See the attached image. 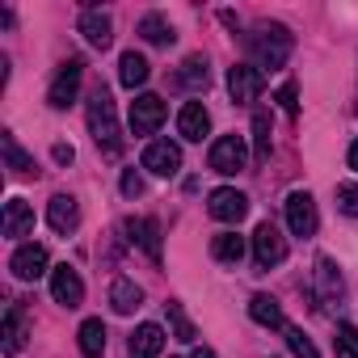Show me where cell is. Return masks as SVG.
<instances>
[{
    "instance_id": "obj_13",
    "label": "cell",
    "mask_w": 358,
    "mask_h": 358,
    "mask_svg": "<svg viewBox=\"0 0 358 358\" xmlns=\"http://www.w3.org/2000/svg\"><path fill=\"white\" fill-rule=\"evenodd\" d=\"M9 270H13L22 282H34V278H43V274H47V249H43V245H22V249L13 253Z\"/></svg>"
},
{
    "instance_id": "obj_2",
    "label": "cell",
    "mask_w": 358,
    "mask_h": 358,
    "mask_svg": "<svg viewBox=\"0 0 358 358\" xmlns=\"http://www.w3.org/2000/svg\"><path fill=\"white\" fill-rule=\"evenodd\" d=\"M89 131H93V139H97V148H101L106 156H118V152H122V131H118L114 97H110L106 85H97L93 97H89Z\"/></svg>"
},
{
    "instance_id": "obj_20",
    "label": "cell",
    "mask_w": 358,
    "mask_h": 358,
    "mask_svg": "<svg viewBox=\"0 0 358 358\" xmlns=\"http://www.w3.org/2000/svg\"><path fill=\"white\" fill-rule=\"evenodd\" d=\"M249 316H253L262 329H287V316H282V308H278L274 295H253V299H249Z\"/></svg>"
},
{
    "instance_id": "obj_23",
    "label": "cell",
    "mask_w": 358,
    "mask_h": 358,
    "mask_svg": "<svg viewBox=\"0 0 358 358\" xmlns=\"http://www.w3.org/2000/svg\"><path fill=\"white\" fill-rule=\"evenodd\" d=\"M211 257L224 262V266H241V257H245V236H236V232L211 236Z\"/></svg>"
},
{
    "instance_id": "obj_3",
    "label": "cell",
    "mask_w": 358,
    "mask_h": 358,
    "mask_svg": "<svg viewBox=\"0 0 358 358\" xmlns=\"http://www.w3.org/2000/svg\"><path fill=\"white\" fill-rule=\"evenodd\" d=\"M80 80H85V59L59 64V72H55V80H51V89H47V101H51L55 110H68V106L76 101V93H80Z\"/></svg>"
},
{
    "instance_id": "obj_33",
    "label": "cell",
    "mask_w": 358,
    "mask_h": 358,
    "mask_svg": "<svg viewBox=\"0 0 358 358\" xmlns=\"http://www.w3.org/2000/svg\"><path fill=\"white\" fill-rule=\"evenodd\" d=\"M337 211L358 215V186H350V182H341V186H337Z\"/></svg>"
},
{
    "instance_id": "obj_6",
    "label": "cell",
    "mask_w": 358,
    "mask_h": 358,
    "mask_svg": "<svg viewBox=\"0 0 358 358\" xmlns=\"http://www.w3.org/2000/svg\"><path fill=\"white\" fill-rule=\"evenodd\" d=\"M316 224H320L316 199H312L308 190L287 194V228H291V236H316Z\"/></svg>"
},
{
    "instance_id": "obj_11",
    "label": "cell",
    "mask_w": 358,
    "mask_h": 358,
    "mask_svg": "<svg viewBox=\"0 0 358 358\" xmlns=\"http://www.w3.org/2000/svg\"><path fill=\"white\" fill-rule=\"evenodd\" d=\"M51 295H55V303H64V308H80V299H85L80 274H76L72 266H55V270H51Z\"/></svg>"
},
{
    "instance_id": "obj_32",
    "label": "cell",
    "mask_w": 358,
    "mask_h": 358,
    "mask_svg": "<svg viewBox=\"0 0 358 358\" xmlns=\"http://www.w3.org/2000/svg\"><path fill=\"white\" fill-rule=\"evenodd\" d=\"M287 345L295 350V358H320L316 345H312V337H303V329H287Z\"/></svg>"
},
{
    "instance_id": "obj_21",
    "label": "cell",
    "mask_w": 358,
    "mask_h": 358,
    "mask_svg": "<svg viewBox=\"0 0 358 358\" xmlns=\"http://www.w3.org/2000/svg\"><path fill=\"white\" fill-rule=\"evenodd\" d=\"M148 72H152V68H148V59H143L139 51H122V59H118V80H122V89L135 93V89L148 80Z\"/></svg>"
},
{
    "instance_id": "obj_18",
    "label": "cell",
    "mask_w": 358,
    "mask_h": 358,
    "mask_svg": "<svg viewBox=\"0 0 358 358\" xmlns=\"http://www.w3.org/2000/svg\"><path fill=\"white\" fill-rule=\"evenodd\" d=\"M160 350H164L160 324H139L131 333V358H160Z\"/></svg>"
},
{
    "instance_id": "obj_26",
    "label": "cell",
    "mask_w": 358,
    "mask_h": 358,
    "mask_svg": "<svg viewBox=\"0 0 358 358\" xmlns=\"http://www.w3.org/2000/svg\"><path fill=\"white\" fill-rule=\"evenodd\" d=\"M139 34L152 43V47H169L177 34H173V26H169V17H160V13H148L143 22H139Z\"/></svg>"
},
{
    "instance_id": "obj_14",
    "label": "cell",
    "mask_w": 358,
    "mask_h": 358,
    "mask_svg": "<svg viewBox=\"0 0 358 358\" xmlns=\"http://www.w3.org/2000/svg\"><path fill=\"white\" fill-rule=\"evenodd\" d=\"M47 224H51L59 236L76 232V228H80V207H76V199H72V194H55L51 207H47Z\"/></svg>"
},
{
    "instance_id": "obj_8",
    "label": "cell",
    "mask_w": 358,
    "mask_h": 358,
    "mask_svg": "<svg viewBox=\"0 0 358 358\" xmlns=\"http://www.w3.org/2000/svg\"><path fill=\"white\" fill-rule=\"evenodd\" d=\"M164 97H156V93H139L135 101H131V131L135 135H152L160 122H164Z\"/></svg>"
},
{
    "instance_id": "obj_25",
    "label": "cell",
    "mask_w": 358,
    "mask_h": 358,
    "mask_svg": "<svg viewBox=\"0 0 358 358\" xmlns=\"http://www.w3.org/2000/svg\"><path fill=\"white\" fill-rule=\"evenodd\" d=\"M80 354H85V358H101V354H106V324H101L97 316L80 324Z\"/></svg>"
},
{
    "instance_id": "obj_29",
    "label": "cell",
    "mask_w": 358,
    "mask_h": 358,
    "mask_svg": "<svg viewBox=\"0 0 358 358\" xmlns=\"http://www.w3.org/2000/svg\"><path fill=\"white\" fill-rule=\"evenodd\" d=\"M164 312H169V324H173V337H177V341H194V337H199L182 303H173V299H169V303H164Z\"/></svg>"
},
{
    "instance_id": "obj_7",
    "label": "cell",
    "mask_w": 358,
    "mask_h": 358,
    "mask_svg": "<svg viewBox=\"0 0 358 358\" xmlns=\"http://www.w3.org/2000/svg\"><path fill=\"white\" fill-rule=\"evenodd\" d=\"M262 89H266V76H262L253 64H236V68L228 72V93H232V101H236V106L257 101V97H262Z\"/></svg>"
},
{
    "instance_id": "obj_37",
    "label": "cell",
    "mask_w": 358,
    "mask_h": 358,
    "mask_svg": "<svg viewBox=\"0 0 358 358\" xmlns=\"http://www.w3.org/2000/svg\"><path fill=\"white\" fill-rule=\"evenodd\" d=\"M190 358H220V354H215L211 345H194V350H190Z\"/></svg>"
},
{
    "instance_id": "obj_17",
    "label": "cell",
    "mask_w": 358,
    "mask_h": 358,
    "mask_svg": "<svg viewBox=\"0 0 358 358\" xmlns=\"http://www.w3.org/2000/svg\"><path fill=\"white\" fill-rule=\"evenodd\" d=\"M341 274H337V266L329 262V257H316V295H320V303L329 308V303H337L341 299Z\"/></svg>"
},
{
    "instance_id": "obj_38",
    "label": "cell",
    "mask_w": 358,
    "mask_h": 358,
    "mask_svg": "<svg viewBox=\"0 0 358 358\" xmlns=\"http://www.w3.org/2000/svg\"><path fill=\"white\" fill-rule=\"evenodd\" d=\"M350 169H354V173H358V139H354V143H350Z\"/></svg>"
},
{
    "instance_id": "obj_28",
    "label": "cell",
    "mask_w": 358,
    "mask_h": 358,
    "mask_svg": "<svg viewBox=\"0 0 358 358\" xmlns=\"http://www.w3.org/2000/svg\"><path fill=\"white\" fill-rule=\"evenodd\" d=\"M253 156H257V164L270 160V114L266 110L253 114Z\"/></svg>"
},
{
    "instance_id": "obj_12",
    "label": "cell",
    "mask_w": 358,
    "mask_h": 358,
    "mask_svg": "<svg viewBox=\"0 0 358 358\" xmlns=\"http://www.w3.org/2000/svg\"><path fill=\"white\" fill-rule=\"evenodd\" d=\"M80 34H85L89 47L106 51V47L114 43V22H110V13H101V9H85V13H80Z\"/></svg>"
},
{
    "instance_id": "obj_27",
    "label": "cell",
    "mask_w": 358,
    "mask_h": 358,
    "mask_svg": "<svg viewBox=\"0 0 358 358\" xmlns=\"http://www.w3.org/2000/svg\"><path fill=\"white\" fill-rule=\"evenodd\" d=\"M177 80H182L186 89H194V93H199V89H207V85H211L207 59H203V55H190V59L182 64V72H177Z\"/></svg>"
},
{
    "instance_id": "obj_19",
    "label": "cell",
    "mask_w": 358,
    "mask_h": 358,
    "mask_svg": "<svg viewBox=\"0 0 358 358\" xmlns=\"http://www.w3.org/2000/svg\"><path fill=\"white\" fill-rule=\"evenodd\" d=\"M122 228L131 232V241L143 245V253H148L152 262H160V224H156V220H127Z\"/></svg>"
},
{
    "instance_id": "obj_1",
    "label": "cell",
    "mask_w": 358,
    "mask_h": 358,
    "mask_svg": "<svg viewBox=\"0 0 358 358\" xmlns=\"http://www.w3.org/2000/svg\"><path fill=\"white\" fill-rule=\"evenodd\" d=\"M245 47H249L257 72H262V68L274 72V68H282V64L291 59L295 38H291V30H287L282 22H262V26H253V34H245Z\"/></svg>"
},
{
    "instance_id": "obj_5",
    "label": "cell",
    "mask_w": 358,
    "mask_h": 358,
    "mask_svg": "<svg viewBox=\"0 0 358 358\" xmlns=\"http://www.w3.org/2000/svg\"><path fill=\"white\" fill-rule=\"evenodd\" d=\"M245 164H249V148H245V135H220V139L211 143V169H215V173L232 177V173H241Z\"/></svg>"
},
{
    "instance_id": "obj_22",
    "label": "cell",
    "mask_w": 358,
    "mask_h": 358,
    "mask_svg": "<svg viewBox=\"0 0 358 358\" xmlns=\"http://www.w3.org/2000/svg\"><path fill=\"white\" fill-rule=\"evenodd\" d=\"M110 303H114V312H118V316H131V312H139L143 291H139L131 278H114V287H110Z\"/></svg>"
},
{
    "instance_id": "obj_4",
    "label": "cell",
    "mask_w": 358,
    "mask_h": 358,
    "mask_svg": "<svg viewBox=\"0 0 358 358\" xmlns=\"http://www.w3.org/2000/svg\"><path fill=\"white\" fill-rule=\"evenodd\" d=\"M253 262H257V270H274V266L287 262V236L274 224H257V232H253Z\"/></svg>"
},
{
    "instance_id": "obj_36",
    "label": "cell",
    "mask_w": 358,
    "mask_h": 358,
    "mask_svg": "<svg viewBox=\"0 0 358 358\" xmlns=\"http://www.w3.org/2000/svg\"><path fill=\"white\" fill-rule=\"evenodd\" d=\"M51 156H55L59 164H72V156H76V152H72V143H55V148H51Z\"/></svg>"
},
{
    "instance_id": "obj_9",
    "label": "cell",
    "mask_w": 358,
    "mask_h": 358,
    "mask_svg": "<svg viewBox=\"0 0 358 358\" xmlns=\"http://www.w3.org/2000/svg\"><path fill=\"white\" fill-rule=\"evenodd\" d=\"M207 211H211L220 224H241V220L249 215V199H245L241 190H232V186H220V190H211Z\"/></svg>"
},
{
    "instance_id": "obj_31",
    "label": "cell",
    "mask_w": 358,
    "mask_h": 358,
    "mask_svg": "<svg viewBox=\"0 0 358 358\" xmlns=\"http://www.w3.org/2000/svg\"><path fill=\"white\" fill-rule=\"evenodd\" d=\"M333 345H337V358H358V329L354 324H337Z\"/></svg>"
},
{
    "instance_id": "obj_30",
    "label": "cell",
    "mask_w": 358,
    "mask_h": 358,
    "mask_svg": "<svg viewBox=\"0 0 358 358\" xmlns=\"http://www.w3.org/2000/svg\"><path fill=\"white\" fill-rule=\"evenodd\" d=\"M0 143H5V160H9V169H13V173H34V156H26V152L17 148V139H13V135H5Z\"/></svg>"
},
{
    "instance_id": "obj_24",
    "label": "cell",
    "mask_w": 358,
    "mask_h": 358,
    "mask_svg": "<svg viewBox=\"0 0 358 358\" xmlns=\"http://www.w3.org/2000/svg\"><path fill=\"white\" fill-rule=\"evenodd\" d=\"M22 345H26V316L17 303H9L5 308V354H22Z\"/></svg>"
},
{
    "instance_id": "obj_10",
    "label": "cell",
    "mask_w": 358,
    "mask_h": 358,
    "mask_svg": "<svg viewBox=\"0 0 358 358\" xmlns=\"http://www.w3.org/2000/svg\"><path fill=\"white\" fill-rule=\"evenodd\" d=\"M143 169L156 173V177H173L177 169H182V148L169 143V139H156L143 148Z\"/></svg>"
},
{
    "instance_id": "obj_16",
    "label": "cell",
    "mask_w": 358,
    "mask_h": 358,
    "mask_svg": "<svg viewBox=\"0 0 358 358\" xmlns=\"http://www.w3.org/2000/svg\"><path fill=\"white\" fill-rule=\"evenodd\" d=\"M0 228H5V236H30L34 232V207L26 199H9L5 203V220H0Z\"/></svg>"
},
{
    "instance_id": "obj_15",
    "label": "cell",
    "mask_w": 358,
    "mask_h": 358,
    "mask_svg": "<svg viewBox=\"0 0 358 358\" xmlns=\"http://www.w3.org/2000/svg\"><path fill=\"white\" fill-rule=\"evenodd\" d=\"M177 131H182V139L199 143V139L211 131V114H207V106H203V101H186L182 114H177Z\"/></svg>"
},
{
    "instance_id": "obj_35",
    "label": "cell",
    "mask_w": 358,
    "mask_h": 358,
    "mask_svg": "<svg viewBox=\"0 0 358 358\" xmlns=\"http://www.w3.org/2000/svg\"><path fill=\"white\" fill-rule=\"evenodd\" d=\"M278 101H282V110H287L291 118L299 114V101H295V85H282V89H278Z\"/></svg>"
},
{
    "instance_id": "obj_34",
    "label": "cell",
    "mask_w": 358,
    "mask_h": 358,
    "mask_svg": "<svg viewBox=\"0 0 358 358\" xmlns=\"http://www.w3.org/2000/svg\"><path fill=\"white\" fill-rule=\"evenodd\" d=\"M122 194H127V199H139V194H143V177H139L135 169L122 173Z\"/></svg>"
}]
</instances>
